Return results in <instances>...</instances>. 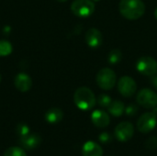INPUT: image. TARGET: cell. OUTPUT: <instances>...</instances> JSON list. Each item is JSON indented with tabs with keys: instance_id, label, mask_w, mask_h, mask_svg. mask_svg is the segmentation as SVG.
<instances>
[{
	"instance_id": "obj_21",
	"label": "cell",
	"mask_w": 157,
	"mask_h": 156,
	"mask_svg": "<svg viewBox=\"0 0 157 156\" xmlns=\"http://www.w3.org/2000/svg\"><path fill=\"white\" fill-rule=\"evenodd\" d=\"M137 112H138V106L135 104H130L127 107H125L124 113L129 117H132V116L136 115Z\"/></svg>"
},
{
	"instance_id": "obj_18",
	"label": "cell",
	"mask_w": 157,
	"mask_h": 156,
	"mask_svg": "<svg viewBox=\"0 0 157 156\" xmlns=\"http://www.w3.org/2000/svg\"><path fill=\"white\" fill-rule=\"evenodd\" d=\"M12 52V45L7 40H0V56H7Z\"/></svg>"
},
{
	"instance_id": "obj_25",
	"label": "cell",
	"mask_w": 157,
	"mask_h": 156,
	"mask_svg": "<svg viewBox=\"0 0 157 156\" xmlns=\"http://www.w3.org/2000/svg\"><path fill=\"white\" fill-rule=\"evenodd\" d=\"M152 85L155 89H157V72L152 77Z\"/></svg>"
},
{
	"instance_id": "obj_30",
	"label": "cell",
	"mask_w": 157,
	"mask_h": 156,
	"mask_svg": "<svg viewBox=\"0 0 157 156\" xmlns=\"http://www.w3.org/2000/svg\"><path fill=\"white\" fill-rule=\"evenodd\" d=\"M0 82H1V75H0Z\"/></svg>"
},
{
	"instance_id": "obj_29",
	"label": "cell",
	"mask_w": 157,
	"mask_h": 156,
	"mask_svg": "<svg viewBox=\"0 0 157 156\" xmlns=\"http://www.w3.org/2000/svg\"><path fill=\"white\" fill-rule=\"evenodd\" d=\"M93 1H96V2H98V1H100V0H93Z\"/></svg>"
},
{
	"instance_id": "obj_20",
	"label": "cell",
	"mask_w": 157,
	"mask_h": 156,
	"mask_svg": "<svg viewBox=\"0 0 157 156\" xmlns=\"http://www.w3.org/2000/svg\"><path fill=\"white\" fill-rule=\"evenodd\" d=\"M111 102H112V100H111V98H110V97L109 95L101 94L98 97V103L102 108H108L110 105Z\"/></svg>"
},
{
	"instance_id": "obj_28",
	"label": "cell",
	"mask_w": 157,
	"mask_h": 156,
	"mask_svg": "<svg viewBox=\"0 0 157 156\" xmlns=\"http://www.w3.org/2000/svg\"><path fill=\"white\" fill-rule=\"evenodd\" d=\"M57 1H59V2H65V1H67V0H57Z\"/></svg>"
},
{
	"instance_id": "obj_23",
	"label": "cell",
	"mask_w": 157,
	"mask_h": 156,
	"mask_svg": "<svg viewBox=\"0 0 157 156\" xmlns=\"http://www.w3.org/2000/svg\"><path fill=\"white\" fill-rule=\"evenodd\" d=\"M145 147L148 150H155L157 147V138L155 136H152L145 143Z\"/></svg>"
},
{
	"instance_id": "obj_7",
	"label": "cell",
	"mask_w": 157,
	"mask_h": 156,
	"mask_svg": "<svg viewBox=\"0 0 157 156\" xmlns=\"http://www.w3.org/2000/svg\"><path fill=\"white\" fill-rule=\"evenodd\" d=\"M157 124L156 115L152 112H146L143 114L137 121V129L140 132L148 133L152 131Z\"/></svg>"
},
{
	"instance_id": "obj_8",
	"label": "cell",
	"mask_w": 157,
	"mask_h": 156,
	"mask_svg": "<svg viewBox=\"0 0 157 156\" xmlns=\"http://www.w3.org/2000/svg\"><path fill=\"white\" fill-rule=\"evenodd\" d=\"M134 134V127L131 122L123 121L118 124L114 131L115 138L120 142L130 141Z\"/></svg>"
},
{
	"instance_id": "obj_26",
	"label": "cell",
	"mask_w": 157,
	"mask_h": 156,
	"mask_svg": "<svg viewBox=\"0 0 157 156\" xmlns=\"http://www.w3.org/2000/svg\"><path fill=\"white\" fill-rule=\"evenodd\" d=\"M153 112L156 115V117H157V107H155V108H153Z\"/></svg>"
},
{
	"instance_id": "obj_27",
	"label": "cell",
	"mask_w": 157,
	"mask_h": 156,
	"mask_svg": "<svg viewBox=\"0 0 157 156\" xmlns=\"http://www.w3.org/2000/svg\"><path fill=\"white\" fill-rule=\"evenodd\" d=\"M155 17L157 19V7H156V9L155 10Z\"/></svg>"
},
{
	"instance_id": "obj_9",
	"label": "cell",
	"mask_w": 157,
	"mask_h": 156,
	"mask_svg": "<svg viewBox=\"0 0 157 156\" xmlns=\"http://www.w3.org/2000/svg\"><path fill=\"white\" fill-rule=\"evenodd\" d=\"M118 89L122 97H132L137 90V85L132 77L122 76L118 82Z\"/></svg>"
},
{
	"instance_id": "obj_11",
	"label": "cell",
	"mask_w": 157,
	"mask_h": 156,
	"mask_svg": "<svg viewBox=\"0 0 157 156\" xmlns=\"http://www.w3.org/2000/svg\"><path fill=\"white\" fill-rule=\"evenodd\" d=\"M91 120L92 123L100 129L106 128L109 125L110 122V119L109 116L107 112H105L104 110L101 109H97L94 110L91 114Z\"/></svg>"
},
{
	"instance_id": "obj_1",
	"label": "cell",
	"mask_w": 157,
	"mask_h": 156,
	"mask_svg": "<svg viewBox=\"0 0 157 156\" xmlns=\"http://www.w3.org/2000/svg\"><path fill=\"white\" fill-rule=\"evenodd\" d=\"M119 9L122 17L130 20H135L144 16L145 5L142 0H121Z\"/></svg>"
},
{
	"instance_id": "obj_17",
	"label": "cell",
	"mask_w": 157,
	"mask_h": 156,
	"mask_svg": "<svg viewBox=\"0 0 157 156\" xmlns=\"http://www.w3.org/2000/svg\"><path fill=\"white\" fill-rule=\"evenodd\" d=\"M122 59V53L118 49H113L109 51L108 55V62L110 64H117Z\"/></svg>"
},
{
	"instance_id": "obj_10",
	"label": "cell",
	"mask_w": 157,
	"mask_h": 156,
	"mask_svg": "<svg viewBox=\"0 0 157 156\" xmlns=\"http://www.w3.org/2000/svg\"><path fill=\"white\" fill-rule=\"evenodd\" d=\"M85 40L86 44L91 48H98L103 43V35L96 28L89 29L85 35Z\"/></svg>"
},
{
	"instance_id": "obj_22",
	"label": "cell",
	"mask_w": 157,
	"mask_h": 156,
	"mask_svg": "<svg viewBox=\"0 0 157 156\" xmlns=\"http://www.w3.org/2000/svg\"><path fill=\"white\" fill-rule=\"evenodd\" d=\"M17 134L22 137V136H25L27 134L29 133V127L25 124V123H20L17 125Z\"/></svg>"
},
{
	"instance_id": "obj_19",
	"label": "cell",
	"mask_w": 157,
	"mask_h": 156,
	"mask_svg": "<svg viewBox=\"0 0 157 156\" xmlns=\"http://www.w3.org/2000/svg\"><path fill=\"white\" fill-rule=\"evenodd\" d=\"M4 156H27V154H26V152L24 151L23 148L10 147L5 152Z\"/></svg>"
},
{
	"instance_id": "obj_24",
	"label": "cell",
	"mask_w": 157,
	"mask_h": 156,
	"mask_svg": "<svg viewBox=\"0 0 157 156\" xmlns=\"http://www.w3.org/2000/svg\"><path fill=\"white\" fill-rule=\"evenodd\" d=\"M98 139H99V141L102 143H109L110 142H111V140H112V137H111V135L109 133V132H102V133H100V135L98 136Z\"/></svg>"
},
{
	"instance_id": "obj_6",
	"label": "cell",
	"mask_w": 157,
	"mask_h": 156,
	"mask_svg": "<svg viewBox=\"0 0 157 156\" xmlns=\"http://www.w3.org/2000/svg\"><path fill=\"white\" fill-rule=\"evenodd\" d=\"M137 71L146 76H153L157 72V62L150 56L141 57L136 63Z\"/></svg>"
},
{
	"instance_id": "obj_16",
	"label": "cell",
	"mask_w": 157,
	"mask_h": 156,
	"mask_svg": "<svg viewBox=\"0 0 157 156\" xmlns=\"http://www.w3.org/2000/svg\"><path fill=\"white\" fill-rule=\"evenodd\" d=\"M108 110L112 116L121 117L125 111V106L123 102L120 100H115V101H112L110 105L108 107Z\"/></svg>"
},
{
	"instance_id": "obj_14",
	"label": "cell",
	"mask_w": 157,
	"mask_h": 156,
	"mask_svg": "<svg viewBox=\"0 0 157 156\" xmlns=\"http://www.w3.org/2000/svg\"><path fill=\"white\" fill-rule=\"evenodd\" d=\"M83 156H103L102 147L95 142L88 141L82 147Z\"/></svg>"
},
{
	"instance_id": "obj_4",
	"label": "cell",
	"mask_w": 157,
	"mask_h": 156,
	"mask_svg": "<svg viewBox=\"0 0 157 156\" xmlns=\"http://www.w3.org/2000/svg\"><path fill=\"white\" fill-rule=\"evenodd\" d=\"M71 10L76 17H87L95 11V4L91 0H75L71 5Z\"/></svg>"
},
{
	"instance_id": "obj_13",
	"label": "cell",
	"mask_w": 157,
	"mask_h": 156,
	"mask_svg": "<svg viewBox=\"0 0 157 156\" xmlns=\"http://www.w3.org/2000/svg\"><path fill=\"white\" fill-rule=\"evenodd\" d=\"M22 147L27 150H33L37 148L41 142V138L39 134L36 133H29L25 136L20 137L19 140Z\"/></svg>"
},
{
	"instance_id": "obj_2",
	"label": "cell",
	"mask_w": 157,
	"mask_h": 156,
	"mask_svg": "<svg viewBox=\"0 0 157 156\" xmlns=\"http://www.w3.org/2000/svg\"><path fill=\"white\" fill-rule=\"evenodd\" d=\"M74 101L75 106L79 109L86 111L92 109L95 107L97 103V98L91 89L86 86H82L76 89V91L75 92Z\"/></svg>"
},
{
	"instance_id": "obj_15",
	"label": "cell",
	"mask_w": 157,
	"mask_h": 156,
	"mask_svg": "<svg viewBox=\"0 0 157 156\" xmlns=\"http://www.w3.org/2000/svg\"><path fill=\"white\" fill-rule=\"evenodd\" d=\"M63 118V113L62 109L58 108H52L47 110L45 113V120L50 124H57Z\"/></svg>"
},
{
	"instance_id": "obj_12",
	"label": "cell",
	"mask_w": 157,
	"mask_h": 156,
	"mask_svg": "<svg viewBox=\"0 0 157 156\" xmlns=\"http://www.w3.org/2000/svg\"><path fill=\"white\" fill-rule=\"evenodd\" d=\"M14 85L16 88L20 92H27L31 88L32 81L29 75L25 73H19L14 79Z\"/></svg>"
},
{
	"instance_id": "obj_3",
	"label": "cell",
	"mask_w": 157,
	"mask_h": 156,
	"mask_svg": "<svg viewBox=\"0 0 157 156\" xmlns=\"http://www.w3.org/2000/svg\"><path fill=\"white\" fill-rule=\"evenodd\" d=\"M117 81L115 72L110 68H102L98 71L96 82L97 85L103 90H110L114 87Z\"/></svg>"
},
{
	"instance_id": "obj_5",
	"label": "cell",
	"mask_w": 157,
	"mask_h": 156,
	"mask_svg": "<svg viewBox=\"0 0 157 156\" xmlns=\"http://www.w3.org/2000/svg\"><path fill=\"white\" fill-rule=\"evenodd\" d=\"M136 101L144 108H155L157 107V94L149 88H144L137 94Z\"/></svg>"
}]
</instances>
